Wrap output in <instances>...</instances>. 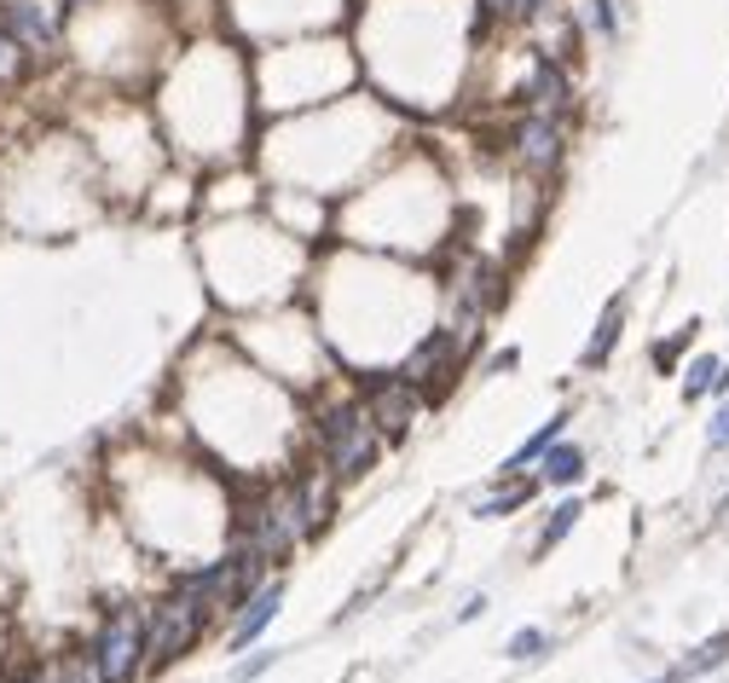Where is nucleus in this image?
<instances>
[{
    "label": "nucleus",
    "mask_w": 729,
    "mask_h": 683,
    "mask_svg": "<svg viewBox=\"0 0 729 683\" xmlns=\"http://www.w3.org/2000/svg\"><path fill=\"white\" fill-rule=\"evenodd\" d=\"M180 441L226 475H284L308 452L301 394L243 360L226 331H204L174 371Z\"/></svg>",
    "instance_id": "1"
},
{
    "label": "nucleus",
    "mask_w": 729,
    "mask_h": 683,
    "mask_svg": "<svg viewBox=\"0 0 729 683\" xmlns=\"http://www.w3.org/2000/svg\"><path fill=\"white\" fill-rule=\"evenodd\" d=\"M308 308L324 331V348L342 376L399 365L412 353V342L440 324L446 290L423 261L376 256L360 244H336L313 256L308 278Z\"/></svg>",
    "instance_id": "2"
},
{
    "label": "nucleus",
    "mask_w": 729,
    "mask_h": 683,
    "mask_svg": "<svg viewBox=\"0 0 729 683\" xmlns=\"http://www.w3.org/2000/svg\"><path fill=\"white\" fill-rule=\"evenodd\" d=\"M313 256L301 238H290L284 226H272L267 209L256 204L249 215H226L209 226V238L197 244L204 261L209 296L226 319L243 313H267L284 301H308V278H313Z\"/></svg>",
    "instance_id": "3"
},
{
    "label": "nucleus",
    "mask_w": 729,
    "mask_h": 683,
    "mask_svg": "<svg viewBox=\"0 0 729 683\" xmlns=\"http://www.w3.org/2000/svg\"><path fill=\"white\" fill-rule=\"evenodd\" d=\"M220 331L232 337V348L243 353V360H256L267 376H279V383L295 389L301 400H308L313 389H324L331 376H342L308 301H284V308H267V313L226 319Z\"/></svg>",
    "instance_id": "4"
},
{
    "label": "nucleus",
    "mask_w": 729,
    "mask_h": 683,
    "mask_svg": "<svg viewBox=\"0 0 729 683\" xmlns=\"http://www.w3.org/2000/svg\"><path fill=\"white\" fill-rule=\"evenodd\" d=\"M301 412H308V458H319L342 487H365V480L383 469L388 441L376 435L365 400L354 394L347 376H331L324 389H313L301 400Z\"/></svg>",
    "instance_id": "5"
},
{
    "label": "nucleus",
    "mask_w": 729,
    "mask_h": 683,
    "mask_svg": "<svg viewBox=\"0 0 729 683\" xmlns=\"http://www.w3.org/2000/svg\"><path fill=\"white\" fill-rule=\"evenodd\" d=\"M87 661L98 672V683H150V649H145V597L134 591H111L93 609L87 625Z\"/></svg>",
    "instance_id": "6"
},
{
    "label": "nucleus",
    "mask_w": 729,
    "mask_h": 683,
    "mask_svg": "<svg viewBox=\"0 0 729 683\" xmlns=\"http://www.w3.org/2000/svg\"><path fill=\"white\" fill-rule=\"evenodd\" d=\"M220 631V614L209 602L186 597L180 586H163L145 597V649H150V677H168L180 661H191L197 649Z\"/></svg>",
    "instance_id": "7"
},
{
    "label": "nucleus",
    "mask_w": 729,
    "mask_h": 683,
    "mask_svg": "<svg viewBox=\"0 0 729 683\" xmlns=\"http://www.w3.org/2000/svg\"><path fill=\"white\" fill-rule=\"evenodd\" d=\"M475 353H481V342L475 337H464L458 324H429L417 342H412V353L399 360V371L412 376V383L423 389V400H429V412L435 406H446L451 394H458V383H464V371L475 365Z\"/></svg>",
    "instance_id": "8"
},
{
    "label": "nucleus",
    "mask_w": 729,
    "mask_h": 683,
    "mask_svg": "<svg viewBox=\"0 0 729 683\" xmlns=\"http://www.w3.org/2000/svg\"><path fill=\"white\" fill-rule=\"evenodd\" d=\"M347 383H354V394L365 400V412H371V423H376V435L388 441V452L406 446V441L417 435V423L429 417V400H423V389H417L399 365L354 371Z\"/></svg>",
    "instance_id": "9"
},
{
    "label": "nucleus",
    "mask_w": 729,
    "mask_h": 683,
    "mask_svg": "<svg viewBox=\"0 0 729 683\" xmlns=\"http://www.w3.org/2000/svg\"><path fill=\"white\" fill-rule=\"evenodd\" d=\"M504 157L515 174L527 180H556L562 163H567V116H550V111H515L510 128H504Z\"/></svg>",
    "instance_id": "10"
},
{
    "label": "nucleus",
    "mask_w": 729,
    "mask_h": 683,
    "mask_svg": "<svg viewBox=\"0 0 729 683\" xmlns=\"http://www.w3.org/2000/svg\"><path fill=\"white\" fill-rule=\"evenodd\" d=\"M284 597H290V573H272L238 614L220 620V649H226V661H238V654L261 649V643L272 638V625H279V614H284Z\"/></svg>",
    "instance_id": "11"
},
{
    "label": "nucleus",
    "mask_w": 729,
    "mask_h": 683,
    "mask_svg": "<svg viewBox=\"0 0 729 683\" xmlns=\"http://www.w3.org/2000/svg\"><path fill=\"white\" fill-rule=\"evenodd\" d=\"M0 30L30 59H53L64 46V12L59 0H0Z\"/></svg>",
    "instance_id": "12"
},
{
    "label": "nucleus",
    "mask_w": 729,
    "mask_h": 683,
    "mask_svg": "<svg viewBox=\"0 0 729 683\" xmlns=\"http://www.w3.org/2000/svg\"><path fill=\"white\" fill-rule=\"evenodd\" d=\"M515 93H521L527 111H550V116H573V99H580L567 59L544 53V46H533V53H527V75H521Z\"/></svg>",
    "instance_id": "13"
},
{
    "label": "nucleus",
    "mask_w": 729,
    "mask_h": 683,
    "mask_svg": "<svg viewBox=\"0 0 729 683\" xmlns=\"http://www.w3.org/2000/svg\"><path fill=\"white\" fill-rule=\"evenodd\" d=\"M533 475H539V487H544V493H580L585 480H591V452L573 441V435H562V441L533 464Z\"/></svg>",
    "instance_id": "14"
},
{
    "label": "nucleus",
    "mask_w": 729,
    "mask_h": 683,
    "mask_svg": "<svg viewBox=\"0 0 729 683\" xmlns=\"http://www.w3.org/2000/svg\"><path fill=\"white\" fill-rule=\"evenodd\" d=\"M539 498H544L539 475H510V480H492V493H487V498H475L469 521H510V516H521L527 504H539Z\"/></svg>",
    "instance_id": "15"
},
{
    "label": "nucleus",
    "mask_w": 729,
    "mask_h": 683,
    "mask_svg": "<svg viewBox=\"0 0 729 683\" xmlns=\"http://www.w3.org/2000/svg\"><path fill=\"white\" fill-rule=\"evenodd\" d=\"M585 493H556V504L544 510V521H539V534H533V562H544L550 550H562L573 534H580V521H585Z\"/></svg>",
    "instance_id": "16"
},
{
    "label": "nucleus",
    "mask_w": 729,
    "mask_h": 683,
    "mask_svg": "<svg viewBox=\"0 0 729 683\" xmlns=\"http://www.w3.org/2000/svg\"><path fill=\"white\" fill-rule=\"evenodd\" d=\"M619 342H625V296H614L608 308L596 313L591 337H585V348H580V371H585V376H591V371H608L614 353H619Z\"/></svg>",
    "instance_id": "17"
},
{
    "label": "nucleus",
    "mask_w": 729,
    "mask_h": 683,
    "mask_svg": "<svg viewBox=\"0 0 729 683\" xmlns=\"http://www.w3.org/2000/svg\"><path fill=\"white\" fill-rule=\"evenodd\" d=\"M562 435H573V412H567V406H562V412H550V417L533 428V435H527V441L510 452V458L498 464V480H510V475H533V464H539V458H544V452L556 446Z\"/></svg>",
    "instance_id": "18"
},
{
    "label": "nucleus",
    "mask_w": 729,
    "mask_h": 683,
    "mask_svg": "<svg viewBox=\"0 0 729 683\" xmlns=\"http://www.w3.org/2000/svg\"><path fill=\"white\" fill-rule=\"evenodd\" d=\"M562 649V638L550 625H515L510 638H504V661L510 666H539V661H550V654Z\"/></svg>",
    "instance_id": "19"
},
{
    "label": "nucleus",
    "mask_w": 729,
    "mask_h": 683,
    "mask_svg": "<svg viewBox=\"0 0 729 683\" xmlns=\"http://www.w3.org/2000/svg\"><path fill=\"white\" fill-rule=\"evenodd\" d=\"M573 23H580V35L596 41V46L619 41V7L614 0H573Z\"/></svg>",
    "instance_id": "20"
},
{
    "label": "nucleus",
    "mask_w": 729,
    "mask_h": 683,
    "mask_svg": "<svg viewBox=\"0 0 729 683\" xmlns=\"http://www.w3.org/2000/svg\"><path fill=\"white\" fill-rule=\"evenodd\" d=\"M41 683H98V672L82 643H64L53 654H41Z\"/></svg>",
    "instance_id": "21"
},
{
    "label": "nucleus",
    "mask_w": 729,
    "mask_h": 683,
    "mask_svg": "<svg viewBox=\"0 0 729 683\" xmlns=\"http://www.w3.org/2000/svg\"><path fill=\"white\" fill-rule=\"evenodd\" d=\"M718 353H689V360L684 365H677V394H684L689 400V406H695V400H712V383H718Z\"/></svg>",
    "instance_id": "22"
},
{
    "label": "nucleus",
    "mask_w": 729,
    "mask_h": 683,
    "mask_svg": "<svg viewBox=\"0 0 729 683\" xmlns=\"http://www.w3.org/2000/svg\"><path fill=\"white\" fill-rule=\"evenodd\" d=\"M718 666H729V631H712V638H700L684 661H677V672H684L689 683L695 677H712Z\"/></svg>",
    "instance_id": "23"
},
{
    "label": "nucleus",
    "mask_w": 729,
    "mask_h": 683,
    "mask_svg": "<svg viewBox=\"0 0 729 683\" xmlns=\"http://www.w3.org/2000/svg\"><path fill=\"white\" fill-rule=\"evenodd\" d=\"M695 337H700V319H689V324H677L671 337H660L655 348H648V365H655L660 376H671L677 365L689 360V348H695Z\"/></svg>",
    "instance_id": "24"
},
{
    "label": "nucleus",
    "mask_w": 729,
    "mask_h": 683,
    "mask_svg": "<svg viewBox=\"0 0 729 683\" xmlns=\"http://www.w3.org/2000/svg\"><path fill=\"white\" fill-rule=\"evenodd\" d=\"M284 654H290V649H279V643H272V649H249V654H238V661H232L226 683H256V677H267L272 666H279Z\"/></svg>",
    "instance_id": "25"
},
{
    "label": "nucleus",
    "mask_w": 729,
    "mask_h": 683,
    "mask_svg": "<svg viewBox=\"0 0 729 683\" xmlns=\"http://www.w3.org/2000/svg\"><path fill=\"white\" fill-rule=\"evenodd\" d=\"M30 64H35V59L23 53V46H18L7 30H0V87H18L23 75H30Z\"/></svg>",
    "instance_id": "26"
},
{
    "label": "nucleus",
    "mask_w": 729,
    "mask_h": 683,
    "mask_svg": "<svg viewBox=\"0 0 729 683\" xmlns=\"http://www.w3.org/2000/svg\"><path fill=\"white\" fill-rule=\"evenodd\" d=\"M515 365H521V348H515V342H504V348H492L487 360H481V376H510Z\"/></svg>",
    "instance_id": "27"
},
{
    "label": "nucleus",
    "mask_w": 729,
    "mask_h": 683,
    "mask_svg": "<svg viewBox=\"0 0 729 683\" xmlns=\"http://www.w3.org/2000/svg\"><path fill=\"white\" fill-rule=\"evenodd\" d=\"M707 452H729V400H718L707 417Z\"/></svg>",
    "instance_id": "28"
},
{
    "label": "nucleus",
    "mask_w": 729,
    "mask_h": 683,
    "mask_svg": "<svg viewBox=\"0 0 729 683\" xmlns=\"http://www.w3.org/2000/svg\"><path fill=\"white\" fill-rule=\"evenodd\" d=\"M487 609H492V597H487V591H475V597H464V609L451 614V620H458V625H475V620H481Z\"/></svg>",
    "instance_id": "29"
},
{
    "label": "nucleus",
    "mask_w": 729,
    "mask_h": 683,
    "mask_svg": "<svg viewBox=\"0 0 729 683\" xmlns=\"http://www.w3.org/2000/svg\"><path fill=\"white\" fill-rule=\"evenodd\" d=\"M712 400H729V360L718 365V383H712Z\"/></svg>",
    "instance_id": "30"
},
{
    "label": "nucleus",
    "mask_w": 729,
    "mask_h": 683,
    "mask_svg": "<svg viewBox=\"0 0 729 683\" xmlns=\"http://www.w3.org/2000/svg\"><path fill=\"white\" fill-rule=\"evenodd\" d=\"M643 683H689L684 672H677V666H666V672H655V677H643Z\"/></svg>",
    "instance_id": "31"
},
{
    "label": "nucleus",
    "mask_w": 729,
    "mask_h": 683,
    "mask_svg": "<svg viewBox=\"0 0 729 683\" xmlns=\"http://www.w3.org/2000/svg\"><path fill=\"white\" fill-rule=\"evenodd\" d=\"M718 510H729V493H723V498H718Z\"/></svg>",
    "instance_id": "32"
}]
</instances>
